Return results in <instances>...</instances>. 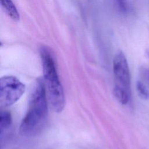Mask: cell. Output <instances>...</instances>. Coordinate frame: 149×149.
<instances>
[{
    "label": "cell",
    "instance_id": "1",
    "mask_svg": "<svg viewBox=\"0 0 149 149\" xmlns=\"http://www.w3.org/2000/svg\"><path fill=\"white\" fill-rule=\"evenodd\" d=\"M48 115L46 90L43 79H38L31 91L27 111L20 127V134L25 137L37 134L44 126Z\"/></svg>",
    "mask_w": 149,
    "mask_h": 149
},
{
    "label": "cell",
    "instance_id": "2",
    "mask_svg": "<svg viewBox=\"0 0 149 149\" xmlns=\"http://www.w3.org/2000/svg\"><path fill=\"white\" fill-rule=\"evenodd\" d=\"M40 54L42 66L43 80L48 101L55 112H60L64 108L65 96L55 59L51 51L47 47H41Z\"/></svg>",
    "mask_w": 149,
    "mask_h": 149
},
{
    "label": "cell",
    "instance_id": "3",
    "mask_svg": "<svg viewBox=\"0 0 149 149\" xmlns=\"http://www.w3.org/2000/svg\"><path fill=\"white\" fill-rule=\"evenodd\" d=\"M114 75L113 94L122 105L129 103L131 97L130 75L128 63L124 53L119 51L113 61Z\"/></svg>",
    "mask_w": 149,
    "mask_h": 149
},
{
    "label": "cell",
    "instance_id": "4",
    "mask_svg": "<svg viewBox=\"0 0 149 149\" xmlns=\"http://www.w3.org/2000/svg\"><path fill=\"white\" fill-rule=\"evenodd\" d=\"M25 85L12 76H5L0 79V105L8 107L17 102L24 93Z\"/></svg>",
    "mask_w": 149,
    "mask_h": 149
},
{
    "label": "cell",
    "instance_id": "5",
    "mask_svg": "<svg viewBox=\"0 0 149 149\" xmlns=\"http://www.w3.org/2000/svg\"><path fill=\"white\" fill-rule=\"evenodd\" d=\"M1 4L8 15L13 20L18 21L20 19L19 13L12 0H0Z\"/></svg>",
    "mask_w": 149,
    "mask_h": 149
},
{
    "label": "cell",
    "instance_id": "6",
    "mask_svg": "<svg viewBox=\"0 0 149 149\" xmlns=\"http://www.w3.org/2000/svg\"><path fill=\"white\" fill-rule=\"evenodd\" d=\"M12 116L8 111L1 110L0 113V132L1 136L10 127L12 124Z\"/></svg>",
    "mask_w": 149,
    "mask_h": 149
},
{
    "label": "cell",
    "instance_id": "7",
    "mask_svg": "<svg viewBox=\"0 0 149 149\" xmlns=\"http://www.w3.org/2000/svg\"><path fill=\"white\" fill-rule=\"evenodd\" d=\"M136 89L139 95L142 99L146 100L149 97V93H148L147 87L143 81L138 80L136 82Z\"/></svg>",
    "mask_w": 149,
    "mask_h": 149
},
{
    "label": "cell",
    "instance_id": "8",
    "mask_svg": "<svg viewBox=\"0 0 149 149\" xmlns=\"http://www.w3.org/2000/svg\"><path fill=\"white\" fill-rule=\"evenodd\" d=\"M139 73L142 79L149 84V69L142 66L140 68Z\"/></svg>",
    "mask_w": 149,
    "mask_h": 149
},
{
    "label": "cell",
    "instance_id": "9",
    "mask_svg": "<svg viewBox=\"0 0 149 149\" xmlns=\"http://www.w3.org/2000/svg\"><path fill=\"white\" fill-rule=\"evenodd\" d=\"M145 55H146V57L147 58V59L149 61V49H147L146 50V51H145Z\"/></svg>",
    "mask_w": 149,
    "mask_h": 149
}]
</instances>
